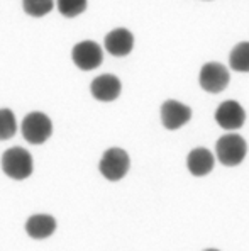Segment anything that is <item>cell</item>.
I'll return each instance as SVG.
<instances>
[{
  "mask_svg": "<svg viewBox=\"0 0 249 251\" xmlns=\"http://www.w3.org/2000/svg\"><path fill=\"white\" fill-rule=\"evenodd\" d=\"M248 153V145L243 136L229 132L219 138L215 143V156L224 167H237L244 161Z\"/></svg>",
  "mask_w": 249,
  "mask_h": 251,
  "instance_id": "6da1fadb",
  "label": "cell"
},
{
  "mask_svg": "<svg viewBox=\"0 0 249 251\" xmlns=\"http://www.w3.org/2000/svg\"><path fill=\"white\" fill-rule=\"evenodd\" d=\"M32 156L24 148H10L2 154V170L14 180H25L32 173Z\"/></svg>",
  "mask_w": 249,
  "mask_h": 251,
  "instance_id": "7a4b0ae2",
  "label": "cell"
},
{
  "mask_svg": "<svg viewBox=\"0 0 249 251\" xmlns=\"http://www.w3.org/2000/svg\"><path fill=\"white\" fill-rule=\"evenodd\" d=\"M230 83V73L226 65L219 61H207L199 73V85L208 94H221Z\"/></svg>",
  "mask_w": 249,
  "mask_h": 251,
  "instance_id": "3957f363",
  "label": "cell"
},
{
  "mask_svg": "<svg viewBox=\"0 0 249 251\" xmlns=\"http://www.w3.org/2000/svg\"><path fill=\"white\" fill-rule=\"evenodd\" d=\"M131 167V160L127 151H124L122 148H111L104 153L98 165L100 173L111 182H119L127 175Z\"/></svg>",
  "mask_w": 249,
  "mask_h": 251,
  "instance_id": "277c9868",
  "label": "cell"
},
{
  "mask_svg": "<svg viewBox=\"0 0 249 251\" xmlns=\"http://www.w3.org/2000/svg\"><path fill=\"white\" fill-rule=\"evenodd\" d=\"M23 136L31 145H43L53 134V123L43 112H31L23 121Z\"/></svg>",
  "mask_w": 249,
  "mask_h": 251,
  "instance_id": "5b68a950",
  "label": "cell"
},
{
  "mask_svg": "<svg viewBox=\"0 0 249 251\" xmlns=\"http://www.w3.org/2000/svg\"><path fill=\"white\" fill-rule=\"evenodd\" d=\"M71 60L76 68L83 72H91L97 70L104 61V51L95 41H80L73 46L71 50Z\"/></svg>",
  "mask_w": 249,
  "mask_h": 251,
  "instance_id": "8992f818",
  "label": "cell"
},
{
  "mask_svg": "<svg viewBox=\"0 0 249 251\" xmlns=\"http://www.w3.org/2000/svg\"><path fill=\"white\" fill-rule=\"evenodd\" d=\"M159 116H161V123H163V126L168 131H177V129H180L185 124L190 123V119H192V109L180 100L168 99L161 105Z\"/></svg>",
  "mask_w": 249,
  "mask_h": 251,
  "instance_id": "52a82bcc",
  "label": "cell"
},
{
  "mask_svg": "<svg viewBox=\"0 0 249 251\" xmlns=\"http://www.w3.org/2000/svg\"><path fill=\"white\" fill-rule=\"evenodd\" d=\"M214 119L226 131H236L246 123V110L237 100H224L215 109Z\"/></svg>",
  "mask_w": 249,
  "mask_h": 251,
  "instance_id": "ba28073f",
  "label": "cell"
},
{
  "mask_svg": "<svg viewBox=\"0 0 249 251\" xmlns=\"http://www.w3.org/2000/svg\"><path fill=\"white\" fill-rule=\"evenodd\" d=\"M104 46L109 54L124 58L134 50V34L126 27H115L105 36Z\"/></svg>",
  "mask_w": 249,
  "mask_h": 251,
  "instance_id": "9c48e42d",
  "label": "cell"
},
{
  "mask_svg": "<svg viewBox=\"0 0 249 251\" xmlns=\"http://www.w3.org/2000/svg\"><path fill=\"white\" fill-rule=\"evenodd\" d=\"M90 92L93 95V99H97V100L112 102L119 99L120 92H122V83H120V80L115 75L105 73V75L93 78V82L90 85Z\"/></svg>",
  "mask_w": 249,
  "mask_h": 251,
  "instance_id": "30bf717a",
  "label": "cell"
},
{
  "mask_svg": "<svg viewBox=\"0 0 249 251\" xmlns=\"http://www.w3.org/2000/svg\"><path fill=\"white\" fill-rule=\"evenodd\" d=\"M215 158L207 148H195L188 153L186 168L193 176H205L214 170Z\"/></svg>",
  "mask_w": 249,
  "mask_h": 251,
  "instance_id": "8fae6325",
  "label": "cell"
},
{
  "mask_svg": "<svg viewBox=\"0 0 249 251\" xmlns=\"http://www.w3.org/2000/svg\"><path fill=\"white\" fill-rule=\"evenodd\" d=\"M25 231L34 239H46L56 231V221L47 214H36L27 219Z\"/></svg>",
  "mask_w": 249,
  "mask_h": 251,
  "instance_id": "7c38bea8",
  "label": "cell"
},
{
  "mask_svg": "<svg viewBox=\"0 0 249 251\" xmlns=\"http://www.w3.org/2000/svg\"><path fill=\"white\" fill-rule=\"evenodd\" d=\"M230 70L239 73H249V41H241L229 53Z\"/></svg>",
  "mask_w": 249,
  "mask_h": 251,
  "instance_id": "4fadbf2b",
  "label": "cell"
},
{
  "mask_svg": "<svg viewBox=\"0 0 249 251\" xmlns=\"http://www.w3.org/2000/svg\"><path fill=\"white\" fill-rule=\"evenodd\" d=\"M23 7L29 17L39 19L54 9V0H23Z\"/></svg>",
  "mask_w": 249,
  "mask_h": 251,
  "instance_id": "5bb4252c",
  "label": "cell"
},
{
  "mask_svg": "<svg viewBox=\"0 0 249 251\" xmlns=\"http://www.w3.org/2000/svg\"><path fill=\"white\" fill-rule=\"evenodd\" d=\"M89 5V0H56L58 12L67 19H73L83 14Z\"/></svg>",
  "mask_w": 249,
  "mask_h": 251,
  "instance_id": "9a60e30c",
  "label": "cell"
},
{
  "mask_svg": "<svg viewBox=\"0 0 249 251\" xmlns=\"http://www.w3.org/2000/svg\"><path fill=\"white\" fill-rule=\"evenodd\" d=\"M17 131L16 116L10 109H0V141L10 139Z\"/></svg>",
  "mask_w": 249,
  "mask_h": 251,
  "instance_id": "2e32d148",
  "label": "cell"
},
{
  "mask_svg": "<svg viewBox=\"0 0 249 251\" xmlns=\"http://www.w3.org/2000/svg\"><path fill=\"white\" fill-rule=\"evenodd\" d=\"M205 251H219V250H214V248H210V250H205Z\"/></svg>",
  "mask_w": 249,
  "mask_h": 251,
  "instance_id": "e0dca14e",
  "label": "cell"
},
{
  "mask_svg": "<svg viewBox=\"0 0 249 251\" xmlns=\"http://www.w3.org/2000/svg\"><path fill=\"white\" fill-rule=\"evenodd\" d=\"M205 2H210V0H205Z\"/></svg>",
  "mask_w": 249,
  "mask_h": 251,
  "instance_id": "ac0fdd59",
  "label": "cell"
}]
</instances>
